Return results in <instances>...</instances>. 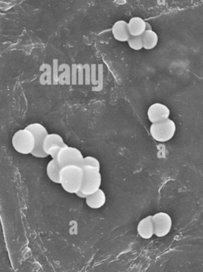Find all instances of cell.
I'll return each mask as SVG.
<instances>
[{
	"instance_id": "8",
	"label": "cell",
	"mask_w": 203,
	"mask_h": 272,
	"mask_svg": "<svg viewBox=\"0 0 203 272\" xmlns=\"http://www.w3.org/2000/svg\"><path fill=\"white\" fill-rule=\"evenodd\" d=\"M170 111L166 105L162 103L152 104L148 109V118L152 124L158 123L168 119Z\"/></svg>"
},
{
	"instance_id": "16",
	"label": "cell",
	"mask_w": 203,
	"mask_h": 272,
	"mask_svg": "<svg viewBox=\"0 0 203 272\" xmlns=\"http://www.w3.org/2000/svg\"><path fill=\"white\" fill-rule=\"evenodd\" d=\"M83 168H92V169H97L100 171L101 164L96 157L88 156V157H84L82 169Z\"/></svg>"
},
{
	"instance_id": "12",
	"label": "cell",
	"mask_w": 203,
	"mask_h": 272,
	"mask_svg": "<svg viewBox=\"0 0 203 272\" xmlns=\"http://www.w3.org/2000/svg\"><path fill=\"white\" fill-rule=\"evenodd\" d=\"M87 206L92 209H100L105 205L106 203V195L101 188L87 196L85 199Z\"/></svg>"
},
{
	"instance_id": "10",
	"label": "cell",
	"mask_w": 203,
	"mask_h": 272,
	"mask_svg": "<svg viewBox=\"0 0 203 272\" xmlns=\"http://www.w3.org/2000/svg\"><path fill=\"white\" fill-rule=\"evenodd\" d=\"M112 33L114 39L121 43L127 42L131 37L127 29V23L125 20L117 21L112 27Z\"/></svg>"
},
{
	"instance_id": "7",
	"label": "cell",
	"mask_w": 203,
	"mask_h": 272,
	"mask_svg": "<svg viewBox=\"0 0 203 272\" xmlns=\"http://www.w3.org/2000/svg\"><path fill=\"white\" fill-rule=\"evenodd\" d=\"M152 223L154 227V235L157 237H165L172 228V218L164 212H160L153 215Z\"/></svg>"
},
{
	"instance_id": "18",
	"label": "cell",
	"mask_w": 203,
	"mask_h": 272,
	"mask_svg": "<svg viewBox=\"0 0 203 272\" xmlns=\"http://www.w3.org/2000/svg\"><path fill=\"white\" fill-rule=\"evenodd\" d=\"M62 147L58 146V145H54L51 147L48 151V156H50L53 160H57L60 151L62 150Z\"/></svg>"
},
{
	"instance_id": "15",
	"label": "cell",
	"mask_w": 203,
	"mask_h": 272,
	"mask_svg": "<svg viewBox=\"0 0 203 272\" xmlns=\"http://www.w3.org/2000/svg\"><path fill=\"white\" fill-rule=\"evenodd\" d=\"M54 145H58V146L62 147V148L68 146L67 144L64 141L62 136H60L59 134H48L43 142L44 151L47 153L49 148L54 146Z\"/></svg>"
},
{
	"instance_id": "14",
	"label": "cell",
	"mask_w": 203,
	"mask_h": 272,
	"mask_svg": "<svg viewBox=\"0 0 203 272\" xmlns=\"http://www.w3.org/2000/svg\"><path fill=\"white\" fill-rule=\"evenodd\" d=\"M62 169V167L58 164V161L52 159L46 168V173L49 179L53 183H60V173Z\"/></svg>"
},
{
	"instance_id": "5",
	"label": "cell",
	"mask_w": 203,
	"mask_h": 272,
	"mask_svg": "<svg viewBox=\"0 0 203 272\" xmlns=\"http://www.w3.org/2000/svg\"><path fill=\"white\" fill-rule=\"evenodd\" d=\"M11 143L13 148L20 154H31L35 148L33 135L25 129L19 130L14 134Z\"/></svg>"
},
{
	"instance_id": "17",
	"label": "cell",
	"mask_w": 203,
	"mask_h": 272,
	"mask_svg": "<svg viewBox=\"0 0 203 272\" xmlns=\"http://www.w3.org/2000/svg\"><path fill=\"white\" fill-rule=\"evenodd\" d=\"M127 44L131 49L139 51L143 49V42L141 37H130L127 40Z\"/></svg>"
},
{
	"instance_id": "1",
	"label": "cell",
	"mask_w": 203,
	"mask_h": 272,
	"mask_svg": "<svg viewBox=\"0 0 203 272\" xmlns=\"http://www.w3.org/2000/svg\"><path fill=\"white\" fill-rule=\"evenodd\" d=\"M83 180V169L78 166L62 168L60 173V184L66 192L76 194L81 190Z\"/></svg>"
},
{
	"instance_id": "2",
	"label": "cell",
	"mask_w": 203,
	"mask_h": 272,
	"mask_svg": "<svg viewBox=\"0 0 203 272\" xmlns=\"http://www.w3.org/2000/svg\"><path fill=\"white\" fill-rule=\"evenodd\" d=\"M176 132V125L173 120H165L163 122L152 124L150 134L152 138L158 142H166L174 137Z\"/></svg>"
},
{
	"instance_id": "13",
	"label": "cell",
	"mask_w": 203,
	"mask_h": 272,
	"mask_svg": "<svg viewBox=\"0 0 203 272\" xmlns=\"http://www.w3.org/2000/svg\"><path fill=\"white\" fill-rule=\"evenodd\" d=\"M140 37L143 42V48L147 50L153 49L156 48V45H158L159 36L153 30L145 31Z\"/></svg>"
},
{
	"instance_id": "19",
	"label": "cell",
	"mask_w": 203,
	"mask_h": 272,
	"mask_svg": "<svg viewBox=\"0 0 203 272\" xmlns=\"http://www.w3.org/2000/svg\"><path fill=\"white\" fill-rule=\"evenodd\" d=\"M75 195H77V196H78L79 198H81V199H86L87 196H88L86 194H84V192H83L82 191H81V190H79Z\"/></svg>"
},
{
	"instance_id": "20",
	"label": "cell",
	"mask_w": 203,
	"mask_h": 272,
	"mask_svg": "<svg viewBox=\"0 0 203 272\" xmlns=\"http://www.w3.org/2000/svg\"><path fill=\"white\" fill-rule=\"evenodd\" d=\"M152 27L150 23L146 22V31H152Z\"/></svg>"
},
{
	"instance_id": "4",
	"label": "cell",
	"mask_w": 203,
	"mask_h": 272,
	"mask_svg": "<svg viewBox=\"0 0 203 272\" xmlns=\"http://www.w3.org/2000/svg\"><path fill=\"white\" fill-rule=\"evenodd\" d=\"M82 184L81 191L87 196L98 191L101 188L102 177L101 172L92 168H83Z\"/></svg>"
},
{
	"instance_id": "6",
	"label": "cell",
	"mask_w": 203,
	"mask_h": 272,
	"mask_svg": "<svg viewBox=\"0 0 203 272\" xmlns=\"http://www.w3.org/2000/svg\"><path fill=\"white\" fill-rule=\"evenodd\" d=\"M57 161L62 168L78 166L82 169L84 157L82 153L78 148L66 146L60 151Z\"/></svg>"
},
{
	"instance_id": "9",
	"label": "cell",
	"mask_w": 203,
	"mask_h": 272,
	"mask_svg": "<svg viewBox=\"0 0 203 272\" xmlns=\"http://www.w3.org/2000/svg\"><path fill=\"white\" fill-rule=\"evenodd\" d=\"M138 235L142 239H149L154 235V227L152 223V216H148L142 219L137 225Z\"/></svg>"
},
{
	"instance_id": "11",
	"label": "cell",
	"mask_w": 203,
	"mask_h": 272,
	"mask_svg": "<svg viewBox=\"0 0 203 272\" xmlns=\"http://www.w3.org/2000/svg\"><path fill=\"white\" fill-rule=\"evenodd\" d=\"M127 29L131 37H140L146 31V21L140 17H133L127 23Z\"/></svg>"
},
{
	"instance_id": "3",
	"label": "cell",
	"mask_w": 203,
	"mask_h": 272,
	"mask_svg": "<svg viewBox=\"0 0 203 272\" xmlns=\"http://www.w3.org/2000/svg\"><path fill=\"white\" fill-rule=\"evenodd\" d=\"M25 130H28L35 139V148L31 154L37 158H46L49 157L43 149L44 140L49 134L45 126L41 124L33 123L27 126Z\"/></svg>"
}]
</instances>
